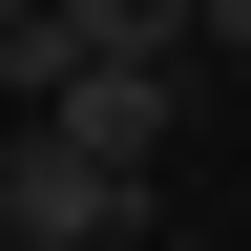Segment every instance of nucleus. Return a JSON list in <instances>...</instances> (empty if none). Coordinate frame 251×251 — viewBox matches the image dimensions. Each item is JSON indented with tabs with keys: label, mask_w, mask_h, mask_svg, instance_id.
I'll list each match as a JSON object with an SVG mask.
<instances>
[{
	"label": "nucleus",
	"mask_w": 251,
	"mask_h": 251,
	"mask_svg": "<svg viewBox=\"0 0 251 251\" xmlns=\"http://www.w3.org/2000/svg\"><path fill=\"white\" fill-rule=\"evenodd\" d=\"M0 230L21 251H147V188H105L63 126H21V147H0Z\"/></svg>",
	"instance_id": "obj_1"
},
{
	"label": "nucleus",
	"mask_w": 251,
	"mask_h": 251,
	"mask_svg": "<svg viewBox=\"0 0 251 251\" xmlns=\"http://www.w3.org/2000/svg\"><path fill=\"white\" fill-rule=\"evenodd\" d=\"M63 147H84V168H105V188H147V168H168V126H188V84H126V63H105V84H63Z\"/></svg>",
	"instance_id": "obj_2"
},
{
	"label": "nucleus",
	"mask_w": 251,
	"mask_h": 251,
	"mask_svg": "<svg viewBox=\"0 0 251 251\" xmlns=\"http://www.w3.org/2000/svg\"><path fill=\"white\" fill-rule=\"evenodd\" d=\"M188 42H209V63H251V0H209V21H188Z\"/></svg>",
	"instance_id": "obj_3"
},
{
	"label": "nucleus",
	"mask_w": 251,
	"mask_h": 251,
	"mask_svg": "<svg viewBox=\"0 0 251 251\" xmlns=\"http://www.w3.org/2000/svg\"><path fill=\"white\" fill-rule=\"evenodd\" d=\"M147 251H209V230H147Z\"/></svg>",
	"instance_id": "obj_4"
}]
</instances>
